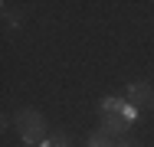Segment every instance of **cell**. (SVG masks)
Segmentation results:
<instances>
[{"mask_svg":"<svg viewBox=\"0 0 154 147\" xmlns=\"http://www.w3.org/2000/svg\"><path fill=\"white\" fill-rule=\"evenodd\" d=\"M13 118H17V131H20V141H23V144H39V141L49 137V134H46V121H43L39 111L20 108Z\"/></svg>","mask_w":154,"mask_h":147,"instance_id":"obj_1","label":"cell"},{"mask_svg":"<svg viewBox=\"0 0 154 147\" xmlns=\"http://www.w3.org/2000/svg\"><path fill=\"white\" fill-rule=\"evenodd\" d=\"M39 147H69V137H66L62 131H56V134H49L46 141H39Z\"/></svg>","mask_w":154,"mask_h":147,"instance_id":"obj_5","label":"cell"},{"mask_svg":"<svg viewBox=\"0 0 154 147\" xmlns=\"http://www.w3.org/2000/svg\"><path fill=\"white\" fill-rule=\"evenodd\" d=\"M3 20H7V26H20L23 23V10H17L13 3H3Z\"/></svg>","mask_w":154,"mask_h":147,"instance_id":"obj_4","label":"cell"},{"mask_svg":"<svg viewBox=\"0 0 154 147\" xmlns=\"http://www.w3.org/2000/svg\"><path fill=\"white\" fill-rule=\"evenodd\" d=\"M26 147H39V144H26Z\"/></svg>","mask_w":154,"mask_h":147,"instance_id":"obj_9","label":"cell"},{"mask_svg":"<svg viewBox=\"0 0 154 147\" xmlns=\"http://www.w3.org/2000/svg\"><path fill=\"white\" fill-rule=\"evenodd\" d=\"M131 124H128V118L118 115V111H108V115H102V124H98V131L102 134H108V137H118V134H125Z\"/></svg>","mask_w":154,"mask_h":147,"instance_id":"obj_2","label":"cell"},{"mask_svg":"<svg viewBox=\"0 0 154 147\" xmlns=\"http://www.w3.org/2000/svg\"><path fill=\"white\" fill-rule=\"evenodd\" d=\"M122 108H125V98H115V95L102 101V115H108V111H118L122 115Z\"/></svg>","mask_w":154,"mask_h":147,"instance_id":"obj_7","label":"cell"},{"mask_svg":"<svg viewBox=\"0 0 154 147\" xmlns=\"http://www.w3.org/2000/svg\"><path fill=\"white\" fill-rule=\"evenodd\" d=\"M125 98L134 105V108H141L144 101H154V92L148 82H131V85H125Z\"/></svg>","mask_w":154,"mask_h":147,"instance_id":"obj_3","label":"cell"},{"mask_svg":"<svg viewBox=\"0 0 154 147\" xmlns=\"http://www.w3.org/2000/svg\"><path fill=\"white\" fill-rule=\"evenodd\" d=\"M118 147H138V144H134V141H122Z\"/></svg>","mask_w":154,"mask_h":147,"instance_id":"obj_8","label":"cell"},{"mask_svg":"<svg viewBox=\"0 0 154 147\" xmlns=\"http://www.w3.org/2000/svg\"><path fill=\"white\" fill-rule=\"evenodd\" d=\"M85 147H118V144H112V137H108V134H102V131H95L92 137L85 141Z\"/></svg>","mask_w":154,"mask_h":147,"instance_id":"obj_6","label":"cell"}]
</instances>
